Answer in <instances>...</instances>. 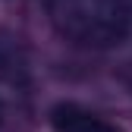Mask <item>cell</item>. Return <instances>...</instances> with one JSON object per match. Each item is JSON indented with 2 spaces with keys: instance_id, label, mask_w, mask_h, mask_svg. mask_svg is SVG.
<instances>
[{
  "instance_id": "obj_4",
  "label": "cell",
  "mask_w": 132,
  "mask_h": 132,
  "mask_svg": "<svg viewBox=\"0 0 132 132\" xmlns=\"http://www.w3.org/2000/svg\"><path fill=\"white\" fill-rule=\"evenodd\" d=\"M0 126H3V104H0Z\"/></svg>"
},
{
  "instance_id": "obj_3",
  "label": "cell",
  "mask_w": 132,
  "mask_h": 132,
  "mask_svg": "<svg viewBox=\"0 0 132 132\" xmlns=\"http://www.w3.org/2000/svg\"><path fill=\"white\" fill-rule=\"evenodd\" d=\"M28 76V57L19 38L0 28V82L3 85H19Z\"/></svg>"
},
{
  "instance_id": "obj_2",
  "label": "cell",
  "mask_w": 132,
  "mask_h": 132,
  "mask_svg": "<svg viewBox=\"0 0 132 132\" xmlns=\"http://www.w3.org/2000/svg\"><path fill=\"white\" fill-rule=\"evenodd\" d=\"M51 129L54 132H123L120 126L104 120L101 113H94L76 101H60L51 107Z\"/></svg>"
},
{
  "instance_id": "obj_1",
  "label": "cell",
  "mask_w": 132,
  "mask_h": 132,
  "mask_svg": "<svg viewBox=\"0 0 132 132\" xmlns=\"http://www.w3.org/2000/svg\"><path fill=\"white\" fill-rule=\"evenodd\" d=\"M54 28L79 47H117L132 25L129 0H47Z\"/></svg>"
}]
</instances>
